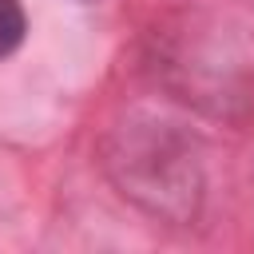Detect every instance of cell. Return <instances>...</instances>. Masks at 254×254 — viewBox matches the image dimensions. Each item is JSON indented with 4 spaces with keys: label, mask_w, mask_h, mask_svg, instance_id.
Here are the masks:
<instances>
[{
    "label": "cell",
    "mask_w": 254,
    "mask_h": 254,
    "mask_svg": "<svg viewBox=\"0 0 254 254\" xmlns=\"http://www.w3.org/2000/svg\"><path fill=\"white\" fill-rule=\"evenodd\" d=\"M24 32H28V16L20 0H0V60L24 44Z\"/></svg>",
    "instance_id": "cell-2"
},
{
    "label": "cell",
    "mask_w": 254,
    "mask_h": 254,
    "mask_svg": "<svg viewBox=\"0 0 254 254\" xmlns=\"http://www.w3.org/2000/svg\"><path fill=\"white\" fill-rule=\"evenodd\" d=\"M107 175L119 194L163 222H190L202 202V163L190 135L175 123L139 119L111 135Z\"/></svg>",
    "instance_id": "cell-1"
}]
</instances>
